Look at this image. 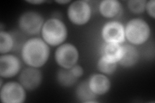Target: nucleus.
<instances>
[{"label": "nucleus", "mask_w": 155, "mask_h": 103, "mask_svg": "<svg viewBox=\"0 0 155 103\" xmlns=\"http://www.w3.org/2000/svg\"><path fill=\"white\" fill-rule=\"evenodd\" d=\"M50 56V48L43 39L33 37L27 40L22 47L21 57L25 64L39 68L47 62Z\"/></svg>", "instance_id": "1"}, {"label": "nucleus", "mask_w": 155, "mask_h": 103, "mask_svg": "<svg viewBox=\"0 0 155 103\" xmlns=\"http://www.w3.org/2000/svg\"><path fill=\"white\" fill-rule=\"evenodd\" d=\"M41 36L43 40L48 45L60 46L67 39V29L64 23L60 19L51 18L43 24Z\"/></svg>", "instance_id": "2"}, {"label": "nucleus", "mask_w": 155, "mask_h": 103, "mask_svg": "<svg viewBox=\"0 0 155 103\" xmlns=\"http://www.w3.org/2000/svg\"><path fill=\"white\" fill-rule=\"evenodd\" d=\"M125 39L133 45H140L146 42L151 35L148 23L140 18H134L125 27Z\"/></svg>", "instance_id": "3"}, {"label": "nucleus", "mask_w": 155, "mask_h": 103, "mask_svg": "<svg viewBox=\"0 0 155 103\" xmlns=\"http://www.w3.org/2000/svg\"><path fill=\"white\" fill-rule=\"evenodd\" d=\"M44 23V19L40 13L35 11H27L19 17L18 25L23 32L33 36L41 32Z\"/></svg>", "instance_id": "4"}, {"label": "nucleus", "mask_w": 155, "mask_h": 103, "mask_svg": "<svg viewBox=\"0 0 155 103\" xmlns=\"http://www.w3.org/2000/svg\"><path fill=\"white\" fill-rule=\"evenodd\" d=\"M56 63L62 68L70 69L78 61L79 52L71 43H64L56 49L54 54Z\"/></svg>", "instance_id": "5"}, {"label": "nucleus", "mask_w": 155, "mask_h": 103, "mask_svg": "<svg viewBox=\"0 0 155 103\" xmlns=\"http://www.w3.org/2000/svg\"><path fill=\"white\" fill-rule=\"evenodd\" d=\"M91 8L86 1H75L68 8L67 16L69 20L76 25H84L90 20Z\"/></svg>", "instance_id": "6"}, {"label": "nucleus", "mask_w": 155, "mask_h": 103, "mask_svg": "<svg viewBox=\"0 0 155 103\" xmlns=\"http://www.w3.org/2000/svg\"><path fill=\"white\" fill-rule=\"evenodd\" d=\"M0 99L3 103H23L26 99L25 89L19 82H7L1 87Z\"/></svg>", "instance_id": "7"}, {"label": "nucleus", "mask_w": 155, "mask_h": 103, "mask_svg": "<svg viewBox=\"0 0 155 103\" xmlns=\"http://www.w3.org/2000/svg\"><path fill=\"white\" fill-rule=\"evenodd\" d=\"M101 36L105 43L122 44L125 41V28L118 21L107 22L101 30Z\"/></svg>", "instance_id": "8"}, {"label": "nucleus", "mask_w": 155, "mask_h": 103, "mask_svg": "<svg viewBox=\"0 0 155 103\" xmlns=\"http://www.w3.org/2000/svg\"><path fill=\"white\" fill-rule=\"evenodd\" d=\"M42 79V73L38 68L29 66L21 72L19 82L25 90L32 91L40 86Z\"/></svg>", "instance_id": "9"}, {"label": "nucleus", "mask_w": 155, "mask_h": 103, "mask_svg": "<svg viewBox=\"0 0 155 103\" xmlns=\"http://www.w3.org/2000/svg\"><path fill=\"white\" fill-rule=\"evenodd\" d=\"M21 62L19 58L12 54H3L0 56V76L11 78L16 76L21 69Z\"/></svg>", "instance_id": "10"}, {"label": "nucleus", "mask_w": 155, "mask_h": 103, "mask_svg": "<svg viewBox=\"0 0 155 103\" xmlns=\"http://www.w3.org/2000/svg\"><path fill=\"white\" fill-rule=\"evenodd\" d=\"M88 82L91 90L97 96L105 95L110 88L109 79L103 73L92 75L88 80Z\"/></svg>", "instance_id": "11"}, {"label": "nucleus", "mask_w": 155, "mask_h": 103, "mask_svg": "<svg viewBox=\"0 0 155 103\" xmlns=\"http://www.w3.org/2000/svg\"><path fill=\"white\" fill-rule=\"evenodd\" d=\"M122 56L118 63L124 68H130L134 66L139 60V52L138 49L131 44L122 45Z\"/></svg>", "instance_id": "12"}, {"label": "nucleus", "mask_w": 155, "mask_h": 103, "mask_svg": "<svg viewBox=\"0 0 155 103\" xmlns=\"http://www.w3.org/2000/svg\"><path fill=\"white\" fill-rule=\"evenodd\" d=\"M121 9V3L116 0H104L99 5L101 15L106 18H114L120 13Z\"/></svg>", "instance_id": "13"}, {"label": "nucleus", "mask_w": 155, "mask_h": 103, "mask_svg": "<svg viewBox=\"0 0 155 103\" xmlns=\"http://www.w3.org/2000/svg\"><path fill=\"white\" fill-rule=\"evenodd\" d=\"M76 97L77 99L81 102H97L95 100L97 95L91 90L88 81H84L78 85L76 90Z\"/></svg>", "instance_id": "14"}, {"label": "nucleus", "mask_w": 155, "mask_h": 103, "mask_svg": "<svg viewBox=\"0 0 155 103\" xmlns=\"http://www.w3.org/2000/svg\"><path fill=\"white\" fill-rule=\"evenodd\" d=\"M122 45L118 43H105L102 47V56L109 60L118 63L122 56Z\"/></svg>", "instance_id": "15"}, {"label": "nucleus", "mask_w": 155, "mask_h": 103, "mask_svg": "<svg viewBox=\"0 0 155 103\" xmlns=\"http://www.w3.org/2000/svg\"><path fill=\"white\" fill-rule=\"evenodd\" d=\"M56 79L58 84L65 88H69L74 85L78 79L72 74L70 69L62 68L58 71Z\"/></svg>", "instance_id": "16"}, {"label": "nucleus", "mask_w": 155, "mask_h": 103, "mask_svg": "<svg viewBox=\"0 0 155 103\" xmlns=\"http://www.w3.org/2000/svg\"><path fill=\"white\" fill-rule=\"evenodd\" d=\"M118 63L101 56L98 61L97 67L98 70L104 75H112L116 72Z\"/></svg>", "instance_id": "17"}, {"label": "nucleus", "mask_w": 155, "mask_h": 103, "mask_svg": "<svg viewBox=\"0 0 155 103\" xmlns=\"http://www.w3.org/2000/svg\"><path fill=\"white\" fill-rule=\"evenodd\" d=\"M14 47V40L8 32L1 31L0 32V53L2 55L7 54L12 50Z\"/></svg>", "instance_id": "18"}, {"label": "nucleus", "mask_w": 155, "mask_h": 103, "mask_svg": "<svg viewBox=\"0 0 155 103\" xmlns=\"http://www.w3.org/2000/svg\"><path fill=\"white\" fill-rule=\"evenodd\" d=\"M146 3L144 0H130L127 2V7L133 14H140L145 11Z\"/></svg>", "instance_id": "19"}, {"label": "nucleus", "mask_w": 155, "mask_h": 103, "mask_svg": "<svg viewBox=\"0 0 155 103\" xmlns=\"http://www.w3.org/2000/svg\"><path fill=\"white\" fill-rule=\"evenodd\" d=\"M145 10H146L149 16H151L153 19L155 18V2L154 0H150L147 2L146 6H145Z\"/></svg>", "instance_id": "20"}, {"label": "nucleus", "mask_w": 155, "mask_h": 103, "mask_svg": "<svg viewBox=\"0 0 155 103\" xmlns=\"http://www.w3.org/2000/svg\"><path fill=\"white\" fill-rule=\"evenodd\" d=\"M71 72L76 78L79 79L84 74V69L82 66L79 65H75L70 68Z\"/></svg>", "instance_id": "21"}, {"label": "nucleus", "mask_w": 155, "mask_h": 103, "mask_svg": "<svg viewBox=\"0 0 155 103\" xmlns=\"http://www.w3.org/2000/svg\"><path fill=\"white\" fill-rule=\"evenodd\" d=\"M27 3H31V4H32V5H41L43 3H45V1H44V0H28V1H27Z\"/></svg>", "instance_id": "22"}, {"label": "nucleus", "mask_w": 155, "mask_h": 103, "mask_svg": "<svg viewBox=\"0 0 155 103\" xmlns=\"http://www.w3.org/2000/svg\"><path fill=\"white\" fill-rule=\"evenodd\" d=\"M56 3L60 4V5H66L71 2L70 0H57V1H55Z\"/></svg>", "instance_id": "23"}]
</instances>
